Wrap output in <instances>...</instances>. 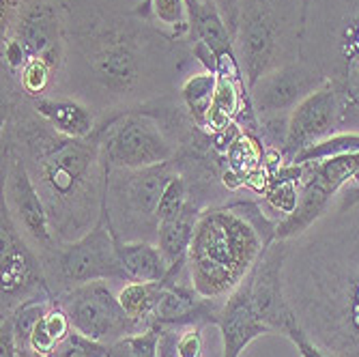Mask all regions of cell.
<instances>
[{"label":"cell","instance_id":"23","mask_svg":"<svg viewBox=\"0 0 359 357\" xmlns=\"http://www.w3.org/2000/svg\"><path fill=\"white\" fill-rule=\"evenodd\" d=\"M348 153H359V132H336L334 136L304 149L292 164H312V161H323Z\"/></svg>","mask_w":359,"mask_h":357},{"label":"cell","instance_id":"31","mask_svg":"<svg viewBox=\"0 0 359 357\" xmlns=\"http://www.w3.org/2000/svg\"><path fill=\"white\" fill-rule=\"evenodd\" d=\"M353 187H359V179H357V181L353 183Z\"/></svg>","mask_w":359,"mask_h":357},{"label":"cell","instance_id":"1","mask_svg":"<svg viewBox=\"0 0 359 357\" xmlns=\"http://www.w3.org/2000/svg\"><path fill=\"white\" fill-rule=\"evenodd\" d=\"M286 282L299 325L340 357H359V187L314 224Z\"/></svg>","mask_w":359,"mask_h":357},{"label":"cell","instance_id":"28","mask_svg":"<svg viewBox=\"0 0 359 357\" xmlns=\"http://www.w3.org/2000/svg\"><path fill=\"white\" fill-rule=\"evenodd\" d=\"M224 24L231 30V35L237 39V30H239V20H241V7L243 0H213Z\"/></svg>","mask_w":359,"mask_h":357},{"label":"cell","instance_id":"11","mask_svg":"<svg viewBox=\"0 0 359 357\" xmlns=\"http://www.w3.org/2000/svg\"><path fill=\"white\" fill-rule=\"evenodd\" d=\"M0 274H3V318L11 316L28 299L54 297L46 282L39 252L18 229L5 205L0 213Z\"/></svg>","mask_w":359,"mask_h":357},{"label":"cell","instance_id":"33","mask_svg":"<svg viewBox=\"0 0 359 357\" xmlns=\"http://www.w3.org/2000/svg\"><path fill=\"white\" fill-rule=\"evenodd\" d=\"M106 357H112V355H110V353H108V355H106Z\"/></svg>","mask_w":359,"mask_h":357},{"label":"cell","instance_id":"12","mask_svg":"<svg viewBox=\"0 0 359 357\" xmlns=\"http://www.w3.org/2000/svg\"><path fill=\"white\" fill-rule=\"evenodd\" d=\"M3 205L9 209L18 229L41 254L50 252L58 241L52 233L50 217L39 191L32 183L20 155L3 144Z\"/></svg>","mask_w":359,"mask_h":357},{"label":"cell","instance_id":"22","mask_svg":"<svg viewBox=\"0 0 359 357\" xmlns=\"http://www.w3.org/2000/svg\"><path fill=\"white\" fill-rule=\"evenodd\" d=\"M215 90H217V72H209V69L201 74H191L181 86V102L187 108L191 121L201 129H205L207 125Z\"/></svg>","mask_w":359,"mask_h":357},{"label":"cell","instance_id":"4","mask_svg":"<svg viewBox=\"0 0 359 357\" xmlns=\"http://www.w3.org/2000/svg\"><path fill=\"white\" fill-rule=\"evenodd\" d=\"M299 58L340 102V132H359V0H306Z\"/></svg>","mask_w":359,"mask_h":357},{"label":"cell","instance_id":"18","mask_svg":"<svg viewBox=\"0 0 359 357\" xmlns=\"http://www.w3.org/2000/svg\"><path fill=\"white\" fill-rule=\"evenodd\" d=\"M187 7V24L191 41L203 43L215 58V65L226 60H237L235 37L224 24L215 3H203V0H185Z\"/></svg>","mask_w":359,"mask_h":357},{"label":"cell","instance_id":"26","mask_svg":"<svg viewBox=\"0 0 359 357\" xmlns=\"http://www.w3.org/2000/svg\"><path fill=\"white\" fill-rule=\"evenodd\" d=\"M110 353V344L97 342L86 338L80 332H72L67 338H62L48 357H106Z\"/></svg>","mask_w":359,"mask_h":357},{"label":"cell","instance_id":"25","mask_svg":"<svg viewBox=\"0 0 359 357\" xmlns=\"http://www.w3.org/2000/svg\"><path fill=\"white\" fill-rule=\"evenodd\" d=\"M191 194H189V185L185 181V177L177 170L170 181L166 183L164 187V194H161V201H159V209H157V215H159V222L164 220H170V217H177L189 203Z\"/></svg>","mask_w":359,"mask_h":357},{"label":"cell","instance_id":"9","mask_svg":"<svg viewBox=\"0 0 359 357\" xmlns=\"http://www.w3.org/2000/svg\"><path fill=\"white\" fill-rule=\"evenodd\" d=\"M102 153L110 168H149L175 159L170 142L159 121L138 110H125L104 119L95 129Z\"/></svg>","mask_w":359,"mask_h":357},{"label":"cell","instance_id":"15","mask_svg":"<svg viewBox=\"0 0 359 357\" xmlns=\"http://www.w3.org/2000/svg\"><path fill=\"white\" fill-rule=\"evenodd\" d=\"M62 9L58 0H22L9 32L3 37H15L30 58H43L56 74L65 50Z\"/></svg>","mask_w":359,"mask_h":357},{"label":"cell","instance_id":"16","mask_svg":"<svg viewBox=\"0 0 359 357\" xmlns=\"http://www.w3.org/2000/svg\"><path fill=\"white\" fill-rule=\"evenodd\" d=\"M336 132H340V102L334 86L325 82L288 114V129L282 149L284 164H292L304 149L334 136Z\"/></svg>","mask_w":359,"mask_h":357},{"label":"cell","instance_id":"30","mask_svg":"<svg viewBox=\"0 0 359 357\" xmlns=\"http://www.w3.org/2000/svg\"><path fill=\"white\" fill-rule=\"evenodd\" d=\"M0 357H18V344H15L11 318H3V323H0Z\"/></svg>","mask_w":359,"mask_h":357},{"label":"cell","instance_id":"29","mask_svg":"<svg viewBox=\"0 0 359 357\" xmlns=\"http://www.w3.org/2000/svg\"><path fill=\"white\" fill-rule=\"evenodd\" d=\"M286 338L297 346V351H299L302 357H334V355H327V353H325L316 342H312L310 336L306 334V330H304L302 325H299L297 330H292Z\"/></svg>","mask_w":359,"mask_h":357},{"label":"cell","instance_id":"27","mask_svg":"<svg viewBox=\"0 0 359 357\" xmlns=\"http://www.w3.org/2000/svg\"><path fill=\"white\" fill-rule=\"evenodd\" d=\"M151 5V15L161 24L175 30V37H181L183 32L189 30L187 24V7L185 0H147Z\"/></svg>","mask_w":359,"mask_h":357},{"label":"cell","instance_id":"5","mask_svg":"<svg viewBox=\"0 0 359 357\" xmlns=\"http://www.w3.org/2000/svg\"><path fill=\"white\" fill-rule=\"evenodd\" d=\"M302 28L304 0H243L235 50L248 88L299 58Z\"/></svg>","mask_w":359,"mask_h":357},{"label":"cell","instance_id":"13","mask_svg":"<svg viewBox=\"0 0 359 357\" xmlns=\"http://www.w3.org/2000/svg\"><path fill=\"white\" fill-rule=\"evenodd\" d=\"M290 252V241H273L260 261L250 274V290H252V304L263 318L271 334L288 336L292 330L299 328V318L292 310L288 295H286V261Z\"/></svg>","mask_w":359,"mask_h":357},{"label":"cell","instance_id":"24","mask_svg":"<svg viewBox=\"0 0 359 357\" xmlns=\"http://www.w3.org/2000/svg\"><path fill=\"white\" fill-rule=\"evenodd\" d=\"M52 67L43 60V58H30L24 69L20 72V86L22 93L28 97V100H39V97H46V90L52 82Z\"/></svg>","mask_w":359,"mask_h":357},{"label":"cell","instance_id":"8","mask_svg":"<svg viewBox=\"0 0 359 357\" xmlns=\"http://www.w3.org/2000/svg\"><path fill=\"white\" fill-rule=\"evenodd\" d=\"M41 263L54 297L97 280L132 282L121 265L116 239L108 226L106 213L84 237L69 243H56L50 252L41 254Z\"/></svg>","mask_w":359,"mask_h":357},{"label":"cell","instance_id":"32","mask_svg":"<svg viewBox=\"0 0 359 357\" xmlns=\"http://www.w3.org/2000/svg\"><path fill=\"white\" fill-rule=\"evenodd\" d=\"M35 357H46V355H35Z\"/></svg>","mask_w":359,"mask_h":357},{"label":"cell","instance_id":"19","mask_svg":"<svg viewBox=\"0 0 359 357\" xmlns=\"http://www.w3.org/2000/svg\"><path fill=\"white\" fill-rule=\"evenodd\" d=\"M30 106L52 129L69 138H88L100 125L95 112L74 97H39Z\"/></svg>","mask_w":359,"mask_h":357},{"label":"cell","instance_id":"7","mask_svg":"<svg viewBox=\"0 0 359 357\" xmlns=\"http://www.w3.org/2000/svg\"><path fill=\"white\" fill-rule=\"evenodd\" d=\"M177 173L172 159L149 168H110L104 213L116 241H153L159 231V201Z\"/></svg>","mask_w":359,"mask_h":357},{"label":"cell","instance_id":"14","mask_svg":"<svg viewBox=\"0 0 359 357\" xmlns=\"http://www.w3.org/2000/svg\"><path fill=\"white\" fill-rule=\"evenodd\" d=\"M325 82L327 80L302 58L282 65L250 86V102L256 119L290 114L292 108L318 90Z\"/></svg>","mask_w":359,"mask_h":357},{"label":"cell","instance_id":"2","mask_svg":"<svg viewBox=\"0 0 359 357\" xmlns=\"http://www.w3.org/2000/svg\"><path fill=\"white\" fill-rule=\"evenodd\" d=\"M3 144L11 147L35 183L58 243L84 237L104 215L108 164L97 134L69 138L35 110L3 95Z\"/></svg>","mask_w":359,"mask_h":357},{"label":"cell","instance_id":"10","mask_svg":"<svg viewBox=\"0 0 359 357\" xmlns=\"http://www.w3.org/2000/svg\"><path fill=\"white\" fill-rule=\"evenodd\" d=\"M56 302L67 312L72 328L97 342L114 344L127 336L149 330L127 316L108 280L76 286L58 295Z\"/></svg>","mask_w":359,"mask_h":357},{"label":"cell","instance_id":"17","mask_svg":"<svg viewBox=\"0 0 359 357\" xmlns=\"http://www.w3.org/2000/svg\"><path fill=\"white\" fill-rule=\"evenodd\" d=\"M217 328L222 334V357H239L256 338L271 334L252 304L250 276L233 295L224 299Z\"/></svg>","mask_w":359,"mask_h":357},{"label":"cell","instance_id":"20","mask_svg":"<svg viewBox=\"0 0 359 357\" xmlns=\"http://www.w3.org/2000/svg\"><path fill=\"white\" fill-rule=\"evenodd\" d=\"M203 211H205V207H201L198 203L189 198L187 207L177 217L159 222L157 248L161 250V254H164L168 265L181 263L187 258V248H189L194 231H196V222H198Z\"/></svg>","mask_w":359,"mask_h":357},{"label":"cell","instance_id":"3","mask_svg":"<svg viewBox=\"0 0 359 357\" xmlns=\"http://www.w3.org/2000/svg\"><path fill=\"white\" fill-rule=\"evenodd\" d=\"M276 229L278 222L254 198L207 207L196 222L185 258L196 293L222 302L233 295L276 241Z\"/></svg>","mask_w":359,"mask_h":357},{"label":"cell","instance_id":"6","mask_svg":"<svg viewBox=\"0 0 359 357\" xmlns=\"http://www.w3.org/2000/svg\"><path fill=\"white\" fill-rule=\"evenodd\" d=\"M76 39L97 84L116 97L136 95L149 74L153 56V39L147 28L108 15L80 28Z\"/></svg>","mask_w":359,"mask_h":357},{"label":"cell","instance_id":"34","mask_svg":"<svg viewBox=\"0 0 359 357\" xmlns=\"http://www.w3.org/2000/svg\"><path fill=\"white\" fill-rule=\"evenodd\" d=\"M304 5H306V0H304Z\"/></svg>","mask_w":359,"mask_h":357},{"label":"cell","instance_id":"21","mask_svg":"<svg viewBox=\"0 0 359 357\" xmlns=\"http://www.w3.org/2000/svg\"><path fill=\"white\" fill-rule=\"evenodd\" d=\"M116 252L129 280L155 282V280H164L170 271L168 261L153 241H132V243L116 241Z\"/></svg>","mask_w":359,"mask_h":357}]
</instances>
